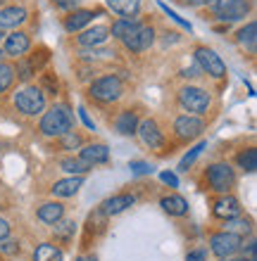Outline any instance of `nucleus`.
Here are the masks:
<instances>
[{
    "instance_id": "nucleus-20",
    "label": "nucleus",
    "mask_w": 257,
    "mask_h": 261,
    "mask_svg": "<svg viewBox=\"0 0 257 261\" xmlns=\"http://www.w3.org/2000/svg\"><path fill=\"white\" fill-rule=\"evenodd\" d=\"M160 206H162V212L169 214V216H174V219H183V216H188V199L183 197V195H165V197L160 199Z\"/></svg>"
},
{
    "instance_id": "nucleus-2",
    "label": "nucleus",
    "mask_w": 257,
    "mask_h": 261,
    "mask_svg": "<svg viewBox=\"0 0 257 261\" xmlns=\"http://www.w3.org/2000/svg\"><path fill=\"white\" fill-rule=\"evenodd\" d=\"M12 105L21 117H41L48 107V95L34 83H24L12 95Z\"/></svg>"
},
{
    "instance_id": "nucleus-50",
    "label": "nucleus",
    "mask_w": 257,
    "mask_h": 261,
    "mask_svg": "<svg viewBox=\"0 0 257 261\" xmlns=\"http://www.w3.org/2000/svg\"><path fill=\"white\" fill-rule=\"evenodd\" d=\"M86 261H98V259H96V256H88V259H86Z\"/></svg>"
},
{
    "instance_id": "nucleus-48",
    "label": "nucleus",
    "mask_w": 257,
    "mask_h": 261,
    "mask_svg": "<svg viewBox=\"0 0 257 261\" xmlns=\"http://www.w3.org/2000/svg\"><path fill=\"white\" fill-rule=\"evenodd\" d=\"M183 5H200V0H181Z\"/></svg>"
},
{
    "instance_id": "nucleus-15",
    "label": "nucleus",
    "mask_w": 257,
    "mask_h": 261,
    "mask_svg": "<svg viewBox=\"0 0 257 261\" xmlns=\"http://www.w3.org/2000/svg\"><path fill=\"white\" fill-rule=\"evenodd\" d=\"M110 41V27L98 24V27H86L84 31H79L77 45L79 48H100Z\"/></svg>"
},
{
    "instance_id": "nucleus-44",
    "label": "nucleus",
    "mask_w": 257,
    "mask_h": 261,
    "mask_svg": "<svg viewBox=\"0 0 257 261\" xmlns=\"http://www.w3.org/2000/svg\"><path fill=\"white\" fill-rule=\"evenodd\" d=\"M241 249H243L245 254H248V259H250V261H255V254H257V242H255V240H250V242H248V247H245V245H243V247H241Z\"/></svg>"
},
{
    "instance_id": "nucleus-51",
    "label": "nucleus",
    "mask_w": 257,
    "mask_h": 261,
    "mask_svg": "<svg viewBox=\"0 0 257 261\" xmlns=\"http://www.w3.org/2000/svg\"><path fill=\"white\" fill-rule=\"evenodd\" d=\"M3 57H5V55H3V48H0V62H3Z\"/></svg>"
},
{
    "instance_id": "nucleus-10",
    "label": "nucleus",
    "mask_w": 257,
    "mask_h": 261,
    "mask_svg": "<svg viewBox=\"0 0 257 261\" xmlns=\"http://www.w3.org/2000/svg\"><path fill=\"white\" fill-rule=\"evenodd\" d=\"M126 53H131V55H141V53H148V50L155 45V29L150 24H141L136 31H133L129 38L122 41Z\"/></svg>"
},
{
    "instance_id": "nucleus-38",
    "label": "nucleus",
    "mask_w": 257,
    "mask_h": 261,
    "mask_svg": "<svg viewBox=\"0 0 257 261\" xmlns=\"http://www.w3.org/2000/svg\"><path fill=\"white\" fill-rule=\"evenodd\" d=\"M50 3H53L57 10H62V12H72V10H77L79 7L81 0H50Z\"/></svg>"
},
{
    "instance_id": "nucleus-6",
    "label": "nucleus",
    "mask_w": 257,
    "mask_h": 261,
    "mask_svg": "<svg viewBox=\"0 0 257 261\" xmlns=\"http://www.w3.org/2000/svg\"><path fill=\"white\" fill-rule=\"evenodd\" d=\"M193 57H195V64H198V69H200L202 74H207L209 79H217V81L226 79V64H224V60L217 55L212 48L198 45V48L193 50Z\"/></svg>"
},
{
    "instance_id": "nucleus-41",
    "label": "nucleus",
    "mask_w": 257,
    "mask_h": 261,
    "mask_svg": "<svg viewBox=\"0 0 257 261\" xmlns=\"http://www.w3.org/2000/svg\"><path fill=\"white\" fill-rule=\"evenodd\" d=\"M186 261H207V252H205V249H191V252H188L186 254Z\"/></svg>"
},
{
    "instance_id": "nucleus-13",
    "label": "nucleus",
    "mask_w": 257,
    "mask_h": 261,
    "mask_svg": "<svg viewBox=\"0 0 257 261\" xmlns=\"http://www.w3.org/2000/svg\"><path fill=\"white\" fill-rule=\"evenodd\" d=\"M243 214V204L236 195H219V197L212 202V216L219 221H229V219H236Z\"/></svg>"
},
{
    "instance_id": "nucleus-32",
    "label": "nucleus",
    "mask_w": 257,
    "mask_h": 261,
    "mask_svg": "<svg viewBox=\"0 0 257 261\" xmlns=\"http://www.w3.org/2000/svg\"><path fill=\"white\" fill-rule=\"evenodd\" d=\"M81 57H84L88 64H93V62H100V60H112L114 57V50H110V48H84L81 50Z\"/></svg>"
},
{
    "instance_id": "nucleus-40",
    "label": "nucleus",
    "mask_w": 257,
    "mask_h": 261,
    "mask_svg": "<svg viewBox=\"0 0 257 261\" xmlns=\"http://www.w3.org/2000/svg\"><path fill=\"white\" fill-rule=\"evenodd\" d=\"M160 7H162V10H165V12L169 14V17H172L174 21H176V24H181V27L186 29V31H191V24H188V21H183V19H181V17H179V14H176V12H174V10H169V5H165V3H160Z\"/></svg>"
},
{
    "instance_id": "nucleus-21",
    "label": "nucleus",
    "mask_w": 257,
    "mask_h": 261,
    "mask_svg": "<svg viewBox=\"0 0 257 261\" xmlns=\"http://www.w3.org/2000/svg\"><path fill=\"white\" fill-rule=\"evenodd\" d=\"M105 3H107V10H112L124 19H138L141 7H143L141 0H105Z\"/></svg>"
},
{
    "instance_id": "nucleus-33",
    "label": "nucleus",
    "mask_w": 257,
    "mask_h": 261,
    "mask_svg": "<svg viewBox=\"0 0 257 261\" xmlns=\"http://www.w3.org/2000/svg\"><path fill=\"white\" fill-rule=\"evenodd\" d=\"M12 83H14V64L0 62V95L7 93Z\"/></svg>"
},
{
    "instance_id": "nucleus-8",
    "label": "nucleus",
    "mask_w": 257,
    "mask_h": 261,
    "mask_svg": "<svg viewBox=\"0 0 257 261\" xmlns=\"http://www.w3.org/2000/svg\"><path fill=\"white\" fill-rule=\"evenodd\" d=\"M172 133L181 143H191L195 138H200L205 133V121L195 114H179L172 124Z\"/></svg>"
},
{
    "instance_id": "nucleus-36",
    "label": "nucleus",
    "mask_w": 257,
    "mask_h": 261,
    "mask_svg": "<svg viewBox=\"0 0 257 261\" xmlns=\"http://www.w3.org/2000/svg\"><path fill=\"white\" fill-rule=\"evenodd\" d=\"M19 242L17 240H10V238H5V240H0V254L3 256H14L19 254Z\"/></svg>"
},
{
    "instance_id": "nucleus-3",
    "label": "nucleus",
    "mask_w": 257,
    "mask_h": 261,
    "mask_svg": "<svg viewBox=\"0 0 257 261\" xmlns=\"http://www.w3.org/2000/svg\"><path fill=\"white\" fill-rule=\"evenodd\" d=\"M176 102L179 107L186 114H195V117H202V114H207L209 107H212V93L200 86H193V83H188V86H181L179 93H176Z\"/></svg>"
},
{
    "instance_id": "nucleus-12",
    "label": "nucleus",
    "mask_w": 257,
    "mask_h": 261,
    "mask_svg": "<svg viewBox=\"0 0 257 261\" xmlns=\"http://www.w3.org/2000/svg\"><path fill=\"white\" fill-rule=\"evenodd\" d=\"M31 50V36L27 31H12V34H5L3 38V55L12 57V60H19Z\"/></svg>"
},
{
    "instance_id": "nucleus-52",
    "label": "nucleus",
    "mask_w": 257,
    "mask_h": 261,
    "mask_svg": "<svg viewBox=\"0 0 257 261\" xmlns=\"http://www.w3.org/2000/svg\"><path fill=\"white\" fill-rule=\"evenodd\" d=\"M77 261H86V259H84V256H79V259H77Z\"/></svg>"
},
{
    "instance_id": "nucleus-45",
    "label": "nucleus",
    "mask_w": 257,
    "mask_h": 261,
    "mask_svg": "<svg viewBox=\"0 0 257 261\" xmlns=\"http://www.w3.org/2000/svg\"><path fill=\"white\" fill-rule=\"evenodd\" d=\"M200 74H202V71L198 69V64H195L193 69H183V71H181V76H183V79H198Z\"/></svg>"
},
{
    "instance_id": "nucleus-31",
    "label": "nucleus",
    "mask_w": 257,
    "mask_h": 261,
    "mask_svg": "<svg viewBox=\"0 0 257 261\" xmlns=\"http://www.w3.org/2000/svg\"><path fill=\"white\" fill-rule=\"evenodd\" d=\"M205 147H207V143H205V140H200V143L195 145V147H191V150H188L186 154L181 157V162H179V166H176V169H179V171H183V173H186L188 169H191V166L195 164V159H198V157H200V154H202V150H205Z\"/></svg>"
},
{
    "instance_id": "nucleus-30",
    "label": "nucleus",
    "mask_w": 257,
    "mask_h": 261,
    "mask_svg": "<svg viewBox=\"0 0 257 261\" xmlns=\"http://www.w3.org/2000/svg\"><path fill=\"white\" fill-rule=\"evenodd\" d=\"M236 164L241 171L245 173H255L257 171V150L255 147H245L236 154Z\"/></svg>"
},
{
    "instance_id": "nucleus-53",
    "label": "nucleus",
    "mask_w": 257,
    "mask_h": 261,
    "mask_svg": "<svg viewBox=\"0 0 257 261\" xmlns=\"http://www.w3.org/2000/svg\"><path fill=\"white\" fill-rule=\"evenodd\" d=\"M3 3H5V0H0V5H3Z\"/></svg>"
},
{
    "instance_id": "nucleus-47",
    "label": "nucleus",
    "mask_w": 257,
    "mask_h": 261,
    "mask_svg": "<svg viewBox=\"0 0 257 261\" xmlns=\"http://www.w3.org/2000/svg\"><path fill=\"white\" fill-rule=\"evenodd\" d=\"M222 261H250V259H245V256H226V259H222Z\"/></svg>"
},
{
    "instance_id": "nucleus-9",
    "label": "nucleus",
    "mask_w": 257,
    "mask_h": 261,
    "mask_svg": "<svg viewBox=\"0 0 257 261\" xmlns=\"http://www.w3.org/2000/svg\"><path fill=\"white\" fill-rule=\"evenodd\" d=\"M241 247H243V238H238V235H233V233L219 230V233L209 235V252H212L217 259H226V256L238 254Z\"/></svg>"
},
{
    "instance_id": "nucleus-39",
    "label": "nucleus",
    "mask_w": 257,
    "mask_h": 261,
    "mask_svg": "<svg viewBox=\"0 0 257 261\" xmlns=\"http://www.w3.org/2000/svg\"><path fill=\"white\" fill-rule=\"evenodd\" d=\"M160 180L165 183V186H169V188H179V176H176L174 171H162Z\"/></svg>"
},
{
    "instance_id": "nucleus-11",
    "label": "nucleus",
    "mask_w": 257,
    "mask_h": 261,
    "mask_svg": "<svg viewBox=\"0 0 257 261\" xmlns=\"http://www.w3.org/2000/svg\"><path fill=\"white\" fill-rule=\"evenodd\" d=\"M250 14V0H224L219 7H215V17L224 24L241 21Z\"/></svg>"
},
{
    "instance_id": "nucleus-24",
    "label": "nucleus",
    "mask_w": 257,
    "mask_h": 261,
    "mask_svg": "<svg viewBox=\"0 0 257 261\" xmlns=\"http://www.w3.org/2000/svg\"><path fill=\"white\" fill-rule=\"evenodd\" d=\"M236 43L245 50V53L255 55V50H257V21L255 19H250L243 29H241V31H238V34H236Z\"/></svg>"
},
{
    "instance_id": "nucleus-42",
    "label": "nucleus",
    "mask_w": 257,
    "mask_h": 261,
    "mask_svg": "<svg viewBox=\"0 0 257 261\" xmlns=\"http://www.w3.org/2000/svg\"><path fill=\"white\" fill-rule=\"evenodd\" d=\"M79 117H81V121L86 124V128H90V130H96V121L88 117V112H86V107H79Z\"/></svg>"
},
{
    "instance_id": "nucleus-5",
    "label": "nucleus",
    "mask_w": 257,
    "mask_h": 261,
    "mask_svg": "<svg viewBox=\"0 0 257 261\" xmlns=\"http://www.w3.org/2000/svg\"><path fill=\"white\" fill-rule=\"evenodd\" d=\"M207 188L217 195H229L236 188V169L229 162H215L205 169Z\"/></svg>"
},
{
    "instance_id": "nucleus-23",
    "label": "nucleus",
    "mask_w": 257,
    "mask_h": 261,
    "mask_svg": "<svg viewBox=\"0 0 257 261\" xmlns=\"http://www.w3.org/2000/svg\"><path fill=\"white\" fill-rule=\"evenodd\" d=\"M138 112L136 110H124L119 112V117L114 119V128H117L119 136H136V128H138Z\"/></svg>"
},
{
    "instance_id": "nucleus-29",
    "label": "nucleus",
    "mask_w": 257,
    "mask_h": 261,
    "mask_svg": "<svg viewBox=\"0 0 257 261\" xmlns=\"http://www.w3.org/2000/svg\"><path fill=\"white\" fill-rule=\"evenodd\" d=\"M74 233H77V221L72 219H60L53 226V235H55L57 242H69L74 238Z\"/></svg>"
},
{
    "instance_id": "nucleus-7",
    "label": "nucleus",
    "mask_w": 257,
    "mask_h": 261,
    "mask_svg": "<svg viewBox=\"0 0 257 261\" xmlns=\"http://www.w3.org/2000/svg\"><path fill=\"white\" fill-rule=\"evenodd\" d=\"M136 136L141 138V143L146 145L148 150H155V152H162L165 145H167V136L162 126L157 124V119L148 117V119H141L138 121V128H136Z\"/></svg>"
},
{
    "instance_id": "nucleus-14",
    "label": "nucleus",
    "mask_w": 257,
    "mask_h": 261,
    "mask_svg": "<svg viewBox=\"0 0 257 261\" xmlns=\"http://www.w3.org/2000/svg\"><path fill=\"white\" fill-rule=\"evenodd\" d=\"M100 14H103V10H79L77 7V10L67 12L62 27L67 34H79V31H84L90 21L96 19V17H100Z\"/></svg>"
},
{
    "instance_id": "nucleus-49",
    "label": "nucleus",
    "mask_w": 257,
    "mask_h": 261,
    "mask_svg": "<svg viewBox=\"0 0 257 261\" xmlns=\"http://www.w3.org/2000/svg\"><path fill=\"white\" fill-rule=\"evenodd\" d=\"M3 38H5V31H3V29H0V43H3Z\"/></svg>"
},
{
    "instance_id": "nucleus-46",
    "label": "nucleus",
    "mask_w": 257,
    "mask_h": 261,
    "mask_svg": "<svg viewBox=\"0 0 257 261\" xmlns=\"http://www.w3.org/2000/svg\"><path fill=\"white\" fill-rule=\"evenodd\" d=\"M224 0H200V5H205V7H209V10H215V7H219Z\"/></svg>"
},
{
    "instance_id": "nucleus-22",
    "label": "nucleus",
    "mask_w": 257,
    "mask_h": 261,
    "mask_svg": "<svg viewBox=\"0 0 257 261\" xmlns=\"http://www.w3.org/2000/svg\"><path fill=\"white\" fill-rule=\"evenodd\" d=\"M36 219L41 221V223H45V226H55L60 219H64V204L62 202H45V204H41L38 209H36Z\"/></svg>"
},
{
    "instance_id": "nucleus-28",
    "label": "nucleus",
    "mask_w": 257,
    "mask_h": 261,
    "mask_svg": "<svg viewBox=\"0 0 257 261\" xmlns=\"http://www.w3.org/2000/svg\"><path fill=\"white\" fill-rule=\"evenodd\" d=\"M34 261H62V249L53 242H41L34 249Z\"/></svg>"
},
{
    "instance_id": "nucleus-37",
    "label": "nucleus",
    "mask_w": 257,
    "mask_h": 261,
    "mask_svg": "<svg viewBox=\"0 0 257 261\" xmlns=\"http://www.w3.org/2000/svg\"><path fill=\"white\" fill-rule=\"evenodd\" d=\"M133 176H148V173H153V166L148 164V162H141V159H133L131 164H129Z\"/></svg>"
},
{
    "instance_id": "nucleus-19",
    "label": "nucleus",
    "mask_w": 257,
    "mask_h": 261,
    "mask_svg": "<svg viewBox=\"0 0 257 261\" xmlns=\"http://www.w3.org/2000/svg\"><path fill=\"white\" fill-rule=\"evenodd\" d=\"M79 157L88 162L90 166H103L110 162V147L103 143H93V145H84L79 150Z\"/></svg>"
},
{
    "instance_id": "nucleus-25",
    "label": "nucleus",
    "mask_w": 257,
    "mask_h": 261,
    "mask_svg": "<svg viewBox=\"0 0 257 261\" xmlns=\"http://www.w3.org/2000/svg\"><path fill=\"white\" fill-rule=\"evenodd\" d=\"M222 230H226V233H233L238 235V238H248V235H252V219L250 216H236V219H229V221H222Z\"/></svg>"
},
{
    "instance_id": "nucleus-4",
    "label": "nucleus",
    "mask_w": 257,
    "mask_h": 261,
    "mask_svg": "<svg viewBox=\"0 0 257 261\" xmlns=\"http://www.w3.org/2000/svg\"><path fill=\"white\" fill-rule=\"evenodd\" d=\"M88 95L100 105L119 102L124 95V81L117 74H103L88 83Z\"/></svg>"
},
{
    "instance_id": "nucleus-18",
    "label": "nucleus",
    "mask_w": 257,
    "mask_h": 261,
    "mask_svg": "<svg viewBox=\"0 0 257 261\" xmlns=\"http://www.w3.org/2000/svg\"><path fill=\"white\" fill-rule=\"evenodd\" d=\"M86 176H67V178H60L53 183V188H50V195L57 199H67V197H74V195L81 190V186H84Z\"/></svg>"
},
{
    "instance_id": "nucleus-34",
    "label": "nucleus",
    "mask_w": 257,
    "mask_h": 261,
    "mask_svg": "<svg viewBox=\"0 0 257 261\" xmlns=\"http://www.w3.org/2000/svg\"><path fill=\"white\" fill-rule=\"evenodd\" d=\"M60 140V147L62 150H81L84 147V138H81V133H74V130H69V133H64L62 138H57Z\"/></svg>"
},
{
    "instance_id": "nucleus-35",
    "label": "nucleus",
    "mask_w": 257,
    "mask_h": 261,
    "mask_svg": "<svg viewBox=\"0 0 257 261\" xmlns=\"http://www.w3.org/2000/svg\"><path fill=\"white\" fill-rule=\"evenodd\" d=\"M38 88L45 93V95H57V79L53 74H41V83H38Z\"/></svg>"
},
{
    "instance_id": "nucleus-27",
    "label": "nucleus",
    "mask_w": 257,
    "mask_h": 261,
    "mask_svg": "<svg viewBox=\"0 0 257 261\" xmlns=\"http://www.w3.org/2000/svg\"><path fill=\"white\" fill-rule=\"evenodd\" d=\"M60 169H62L67 176H86L93 166H90L88 162H84L81 157H62L60 159Z\"/></svg>"
},
{
    "instance_id": "nucleus-17",
    "label": "nucleus",
    "mask_w": 257,
    "mask_h": 261,
    "mask_svg": "<svg viewBox=\"0 0 257 261\" xmlns=\"http://www.w3.org/2000/svg\"><path fill=\"white\" fill-rule=\"evenodd\" d=\"M133 204H136V195L117 193V195H112V197H107L103 204H100V212H103L105 216H119V214H124L126 209H131Z\"/></svg>"
},
{
    "instance_id": "nucleus-43",
    "label": "nucleus",
    "mask_w": 257,
    "mask_h": 261,
    "mask_svg": "<svg viewBox=\"0 0 257 261\" xmlns=\"http://www.w3.org/2000/svg\"><path fill=\"white\" fill-rule=\"evenodd\" d=\"M10 233H12V228H10V221H5L3 216H0V240L10 238Z\"/></svg>"
},
{
    "instance_id": "nucleus-1",
    "label": "nucleus",
    "mask_w": 257,
    "mask_h": 261,
    "mask_svg": "<svg viewBox=\"0 0 257 261\" xmlns=\"http://www.w3.org/2000/svg\"><path fill=\"white\" fill-rule=\"evenodd\" d=\"M38 130H41V136H45V138H62L64 133L74 130L72 110L67 105L45 107V112L41 114V121H38Z\"/></svg>"
},
{
    "instance_id": "nucleus-16",
    "label": "nucleus",
    "mask_w": 257,
    "mask_h": 261,
    "mask_svg": "<svg viewBox=\"0 0 257 261\" xmlns=\"http://www.w3.org/2000/svg\"><path fill=\"white\" fill-rule=\"evenodd\" d=\"M29 10L21 5H5L0 7V29L3 31H17L21 24H27Z\"/></svg>"
},
{
    "instance_id": "nucleus-26",
    "label": "nucleus",
    "mask_w": 257,
    "mask_h": 261,
    "mask_svg": "<svg viewBox=\"0 0 257 261\" xmlns=\"http://www.w3.org/2000/svg\"><path fill=\"white\" fill-rule=\"evenodd\" d=\"M143 21L141 19H124V17H119V19L112 21V27H110V38H117L119 43L124 41V38H129V36L136 31V29L141 27Z\"/></svg>"
}]
</instances>
